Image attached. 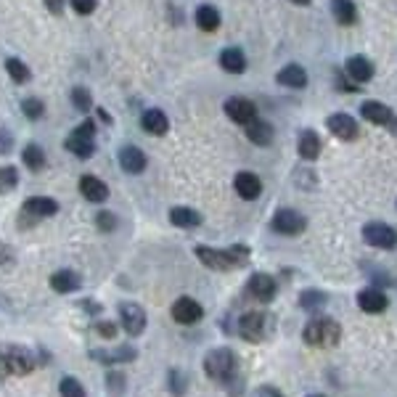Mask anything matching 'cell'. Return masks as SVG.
Here are the masks:
<instances>
[{
    "label": "cell",
    "mask_w": 397,
    "mask_h": 397,
    "mask_svg": "<svg viewBox=\"0 0 397 397\" xmlns=\"http://www.w3.org/2000/svg\"><path fill=\"white\" fill-rule=\"evenodd\" d=\"M196 257L212 267V270H233L249 260L247 247H231V249H212V247H196Z\"/></svg>",
    "instance_id": "cell-1"
},
{
    "label": "cell",
    "mask_w": 397,
    "mask_h": 397,
    "mask_svg": "<svg viewBox=\"0 0 397 397\" xmlns=\"http://www.w3.org/2000/svg\"><path fill=\"white\" fill-rule=\"evenodd\" d=\"M302 337L308 344L312 347H334L342 337V328L334 318H324V315H315L308 326H305V331H302Z\"/></svg>",
    "instance_id": "cell-2"
},
{
    "label": "cell",
    "mask_w": 397,
    "mask_h": 397,
    "mask_svg": "<svg viewBox=\"0 0 397 397\" xmlns=\"http://www.w3.org/2000/svg\"><path fill=\"white\" fill-rule=\"evenodd\" d=\"M204 371H206V376H209L212 382H220V384L233 382V376H236V355H233V350H228V347H218V350L206 353Z\"/></svg>",
    "instance_id": "cell-3"
},
{
    "label": "cell",
    "mask_w": 397,
    "mask_h": 397,
    "mask_svg": "<svg viewBox=\"0 0 397 397\" xmlns=\"http://www.w3.org/2000/svg\"><path fill=\"white\" fill-rule=\"evenodd\" d=\"M67 148L72 151L74 157H80V159H88V157L96 154V125H93V119H85L80 127H74L69 132Z\"/></svg>",
    "instance_id": "cell-4"
},
{
    "label": "cell",
    "mask_w": 397,
    "mask_h": 397,
    "mask_svg": "<svg viewBox=\"0 0 397 397\" xmlns=\"http://www.w3.org/2000/svg\"><path fill=\"white\" fill-rule=\"evenodd\" d=\"M363 238L368 247H376V249H395L397 247V231L387 222H368L363 228Z\"/></svg>",
    "instance_id": "cell-5"
},
{
    "label": "cell",
    "mask_w": 397,
    "mask_h": 397,
    "mask_svg": "<svg viewBox=\"0 0 397 397\" xmlns=\"http://www.w3.org/2000/svg\"><path fill=\"white\" fill-rule=\"evenodd\" d=\"M0 366L6 368L8 373L24 376V373H30L32 368H35V360H32V355L27 353V350H21V347H6V350H0Z\"/></svg>",
    "instance_id": "cell-6"
},
{
    "label": "cell",
    "mask_w": 397,
    "mask_h": 397,
    "mask_svg": "<svg viewBox=\"0 0 397 397\" xmlns=\"http://www.w3.org/2000/svg\"><path fill=\"white\" fill-rule=\"evenodd\" d=\"M305 228H308V220L297 209H279L273 218V231L281 236H299Z\"/></svg>",
    "instance_id": "cell-7"
},
{
    "label": "cell",
    "mask_w": 397,
    "mask_h": 397,
    "mask_svg": "<svg viewBox=\"0 0 397 397\" xmlns=\"http://www.w3.org/2000/svg\"><path fill=\"white\" fill-rule=\"evenodd\" d=\"M119 321H122V328L130 334V337H141L143 328H146V312L141 305L135 302H122L119 305Z\"/></svg>",
    "instance_id": "cell-8"
},
{
    "label": "cell",
    "mask_w": 397,
    "mask_h": 397,
    "mask_svg": "<svg viewBox=\"0 0 397 397\" xmlns=\"http://www.w3.org/2000/svg\"><path fill=\"white\" fill-rule=\"evenodd\" d=\"M225 114L233 119L236 125H249L252 119H257V106L249 101V98H241V96H233L225 101Z\"/></svg>",
    "instance_id": "cell-9"
},
{
    "label": "cell",
    "mask_w": 397,
    "mask_h": 397,
    "mask_svg": "<svg viewBox=\"0 0 397 397\" xmlns=\"http://www.w3.org/2000/svg\"><path fill=\"white\" fill-rule=\"evenodd\" d=\"M202 315H204V308L196 299H191V297H180V299H175V305H173V318L183 326L199 324Z\"/></svg>",
    "instance_id": "cell-10"
},
{
    "label": "cell",
    "mask_w": 397,
    "mask_h": 397,
    "mask_svg": "<svg viewBox=\"0 0 397 397\" xmlns=\"http://www.w3.org/2000/svg\"><path fill=\"white\" fill-rule=\"evenodd\" d=\"M247 292H249L252 299H260V302H270L276 292H279V283L273 276H267V273H254L247 283Z\"/></svg>",
    "instance_id": "cell-11"
},
{
    "label": "cell",
    "mask_w": 397,
    "mask_h": 397,
    "mask_svg": "<svg viewBox=\"0 0 397 397\" xmlns=\"http://www.w3.org/2000/svg\"><path fill=\"white\" fill-rule=\"evenodd\" d=\"M326 125H328V130L337 135L339 141H355L358 138V122H355L350 114H344V112H337V114H331V117L326 119Z\"/></svg>",
    "instance_id": "cell-12"
},
{
    "label": "cell",
    "mask_w": 397,
    "mask_h": 397,
    "mask_svg": "<svg viewBox=\"0 0 397 397\" xmlns=\"http://www.w3.org/2000/svg\"><path fill=\"white\" fill-rule=\"evenodd\" d=\"M238 334L247 342H260L265 334V315L263 312H247L238 318Z\"/></svg>",
    "instance_id": "cell-13"
},
{
    "label": "cell",
    "mask_w": 397,
    "mask_h": 397,
    "mask_svg": "<svg viewBox=\"0 0 397 397\" xmlns=\"http://www.w3.org/2000/svg\"><path fill=\"white\" fill-rule=\"evenodd\" d=\"M146 154L141 151L138 146H122L119 148V164H122V170L125 173H130V175H141L143 170H146Z\"/></svg>",
    "instance_id": "cell-14"
},
{
    "label": "cell",
    "mask_w": 397,
    "mask_h": 397,
    "mask_svg": "<svg viewBox=\"0 0 397 397\" xmlns=\"http://www.w3.org/2000/svg\"><path fill=\"white\" fill-rule=\"evenodd\" d=\"M80 193H82L88 202H93V204H101V202L109 199V186L103 183L101 177L82 175L80 177Z\"/></svg>",
    "instance_id": "cell-15"
},
{
    "label": "cell",
    "mask_w": 397,
    "mask_h": 397,
    "mask_svg": "<svg viewBox=\"0 0 397 397\" xmlns=\"http://www.w3.org/2000/svg\"><path fill=\"white\" fill-rule=\"evenodd\" d=\"M233 188L241 199L252 202V199H257V196L263 193V180L254 175V173H238V175L233 177Z\"/></svg>",
    "instance_id": "cell-16"
},
{
    "label": "cell",
    "mask_w": 397,
    "mask_h": 397,
    "mask_svg": "<svg viewBox=\"0 0 397 397\" xmlns=\"http://www.w3.org/2000/svg\"><path fill=\"white\" fill-rule=\"evenodd\" d=\"M389 305V297L384 294L382 289H363L360 294H358V308L363 310V312H384Z\"/></svg>",
    "instance_id": "cell-17"
},
{
    "label": "cell",
    "mask_w": 397,
    "mask_h": 397,
    "mask_svg": "<svg viewBox=\"0 0 397 397\" xmlns=\"http://www.w3.org/2000/svg\"><path fill=\"white\" fill-rule=\"evenodd\" d=\"M344 72H347V77L353 82L363 85V82H368L373 77V64L366 56H353V59H347V64H344Z\"/></svg>",
    "instance_id": "cell-18"
},
{
    "label": "cell",
    "mask_w": 397,
    "mask_h": 397,
    "mask_svg": "<svg viewBox=\"0 0 397 397\" xmlns=\"http://www.w3.org/2000/svg\"><path fill=\"white\" fill-rule=\"evenodd\" d=\"M24 212L32 215V218H51L59 212V202L51 199V196H32L24 202Z\"/></svg>",
    "instance_id": "cell-19"
},
{
    "label": "cell",
    "mask_w": 397,
    "mask_h": 397,
    "mask_svg": "<svg viewBox=\"0 0 397 397\" xmlns=\"http://www.w3.org/2000/svg\"><path fill=\"white\" fill-rule=\"evenodd\" d=\"M273 125L270 122H265V119H252L249 125H247V138H249L254 146H270L273 143Z\"/></svg>",
    "instance_id": "cell-20"
},
{
    "label": "cell",
    "mask_w": 397,
    "mask_h": 397,
    "mask_svg": "<svg viewBox=\"0 0 397 397\" xmlns=\"http://www.w3.org/2000/svg\"><path fill=\"white\" fill-rule=\"evenodd\" d=\"M321 138H318V132L312 130H305L299 132V143H297V151H299V157L305 159V162H312V159H318L321 157Z\"/></svg>",
    "instance_id": "cell-21"
},
{
    "label": "cell",
    "mask_w": 397,
    "mask_h": 397,
    "mask_svg": "<svg viewBox=\"0 0 397 397\" xmlns=\"http://www.w3.org/2000/svg\"><path fill=\"white\" fill-rule=\"evenodd\" d=\"M141 125H143V130H146L148 135H164V132L170 130V119H167V114H164L162 109H148V112H143Z\"/></svg>",
    "instance_id": "cell-22"
},
{
    "label": "cell",
    "mask_w": 397,
    "mask_h": 397,
    "mask_svg": "<svg viewBox=\"0 0 397 397\" xmlns=\"http://www.w3.org/2000/svg\"><path fill=\"white\" fill-rule=\"evenodd\" d=\"M360 114H363V119H368L371 125H389V122L395 119L392 117V109L379 101H366L360 106Z\"/></svg>",
    "instance_id": "cell-23"
},
{
    "label": "cell",
    "mask_w": 397,
    "mask_h": 397,
    "mask_svg": "<svg viewBox=\"0 0 397 397\" xmlns=\"http://www.w3.org/2000/svg\"><path fill=\"white\" fill-rule=\"evenodd\" d=\"M51 289L59 292V294H72L80 289V276L72 273V270H56L51 276Z\"/></svg>",
    "instance_id": "cell-24"
},
{
    "label": "cell",
    "mask_w": 397,
    "mask_h": 397,
    "mask_svg": "<svg viewBox=\"0 0 397 397\" xmlns=\"http://www.w3.org/2000/svg\"><path fill=\"white\" fill-rule=\"evenodd\" d=\"M220 67L228 74H241L247 72V56L238 48H225L220 53Z\"/></svg>",
    "instance_id": "cell-25"
},
{
    "label": "cell",
    "mask_w": 397,
    "mask_h": 397,
    "mask_svg": "<svg viewBox=\"0 0 397 397\" xmlns=\"http://www.w3.org/2000/svg\"><path fill=\"white\" fill-rule=\"evenodd\" d=\"M170 222L177 225V228H196V225H202V215L191 206H173L170 209Z\"/></svg>",
    "instance_id": "cell-26"
},
{
    "label": "cell",
    "mask_w": 397,
    "mask_h": 397,
    "mask_svg": "<svg viewBox=\"0 0 397 397\" xmlns=\"http://www.w3.org/2000/svg\"><path fill=\"white\" fill-rule=\"evenodd\" d=\"M279 82L286 88H305L308 85V72L299 64H289L279 72Z\"/></svg>",
    "instance_id": "cell-27"
},
{
    "label": "cell",
    "mask_w": 397,
    "mask_h": 397,
    "mask_svg": "<svg viewBox=\"0 0 397 397\" xmlns=\"http://www.w3.org/2000/svg\"><path fill=\"white\" fill-rule=\"evenodd\" d=\"M196 27L202 32H215L220 27V11L215 6H199L196 8Z\"/></svg>",
    "instance_id": "cell-28"
},
{
    "label": "cell",
    "mask_w": 397,
    "mask_h": 397,
    "mask_svg": "<svg viewBox=\"0 0 397 397\" xmlns=\"http://www.w3.org/2000/svg\"><path fill=\"white\" fill-rule=\"evenodd\" d=\"M331 14L344 27H350V24L358 21V8H355L353 0H331Z\"/></svg>",
    "instance_id": "cell-29"
},
{
    "label": "cell",
    "mask_w": 397,
    "mask_h": 397,
    "mask_svg": "<svg viewBox=\"0 0 397 397\" xmlns=\"http://www.w3.org/2000/svg\"><path fill=\"white\" fill-rule=\"evenodd\" d=\"M135 347H117L114 353H103V350H96L93 353V358H98L101 363H130V360H135Z\"/></svg>",
    "instance_id": "cell-30"
},
{
    "label": "cell",
    "mask_w": 397,
    "mask_h": 397,
    "mask_svg": "<svg viewBox=\"0 0 397 397\" xmlns=\"http://www.w3.org/2000/svg\"><path fill=\"white\" fill-rule=\"evenodd\" d=\"M21 159H24V164L30 167L32 173H40L45 167V151L37 143H30V146H24V151H21Z\"/></svg>",
    "instance_id": "cell-31"
},
{
    "label": "cell",
    "mask_w": 397,
    "mask_h": 397,
    "mask_svg": "<svg viewBox=\"0 0 397 397\" xmlns=\"http://www.w3.org/2000/svg\"><path fill=\"white\" fill-rule=\"evenodd\" d=\"M6 69H8V74H11L14 82H30V67H27L24 61L8 59L6 61Z\"/></svg>",
    "instance_id": "cell-32"
},
{
    "label": "cell",
    "mask_w": 397,
    "mask_h": 397,
    "mask_svg": "<svg viewBox=\"0 0 397 397\" xmlns=\"http://www.w3.org/2000/svg\"><path fill=\"white\" fill-rule=\"evenodd\" d=\"M61 397H85V387L77 382L74 376H64L59 384Z\"/></svg>",
    "instance_id": "cell-33"
},
{
    "label": "cell",
    "mask_w": 397,
    "mask_h": 397,
    "mask_svg": "<svg viewBox=\"0 0 397 397\" xmlns=\"http://www.w3.org/2000/svg\"><path fill=\"white\" fill-rule=\"evenodd\" d=\"M326 299L328 297L324 294V292H315V289H310V292H302V297H299V305L305 310H318L326 305Z\"/></svg>",
    "instance_id": "cell-34"
},
{
    "label": "cell",
    "mask_w": 397,
    "mask_h": 397,
    "mask_svg": "<svg viewBox=\"0 0 397 397\" xmlns=\"http://www.w3.org/2000/svg\"><path fill=\"white\" fill-rule=\"evenodd\" d=\"M19 183L16 167H0V193H11Z\"/></svg>",
    "instance_id": "cell-35"
},
{
    "label": "cell",
    "mask_w": 397,
    "mask_h": 397,
    "mask_svg": "<svg viewBox=\"0 0 397 397\" xmlns=\"http://www.w3.org/2000/svg\"><path fill=\"white\" fill-rule=\"evenodd\" d=\"M21 112H24L30 119H40L43 117V112H45V106H43L40 98H27V101L21 103Z\"/></svg>",
    "instance_id": "cell-36"
},
{
    "label": "cell",
    "mask_w": 397,
    "mask_h": 397,
    "mask_svg": "<svg viewBox=\"0 0 397 397\" xmlns=\"http://www.w3.org/2000/svg\"><path fill=\"white\" fill-rule=\"evenodd\" d=\"M72 103L80 109V112H88L90 106H93V98H90V93L85 88H74L72 90Z\"/></svg>",
    "instance_id": "cell-37"
},
{
    "label": "cell",
    "mask_w": 397,
    "mask_h": 397,
    "mask_svg": "<svg viewBox=\"0 0 397 397\" xmlns=\"http://www.w3.org/2000/svg\"><path fill=\"white\" fill-rule=\"evenodd\" d=\"M96 225L101 228L103 233H109V231H114V228H117V218H114L112 212H106V209H103V212L96 215Z\"/></svg>",
    "instance_id": "cell-38"
},
{
    "label": "cell",
    "mask_w": 397,
    "mask_h": 397,
    "mask_svg": "<svg viewBox=\"0 0 397 397\" xmlns=\"http://www.w3.org/2000/svg\"><path fill=\"white\" fill-rule=\"evenodd\" d=\"M69 3H72V8L80 16H90L93 11H96V6H98L96 0H69Z\"/></svg>",
    "instance_id": "cell-39"
},
{
    "label": "cell",
    "mask_w": 397,
    "mask_h": 397,
    "mask_svg": "<svg viewBox=\"0 0 397 397\" xmlns=\"http://www.w3.org/2000/svg\"><path fill=\"white\" fill-rule=\"evenodd\" d=\"M170 389L175 395H183L186 392V382H183V373L180 371H170Z\"/></svg>",
    "instance_id": "cell-40"
},
{
    "label": "cell",
    "mask_w": 397,
    "mask_h": 397,
    "mask_svg": "<svg viewBox=\"0 0 397 397\" xmlns=\"http://www.w3.org/2000/svg\"><path fill=\"white\" fill-rule=\"evenodd\" d=\"M96 331H98L103 339H114V337H117V326H114V324H98V326H96Z\"/></svg>",
    "instance_id": "cell-41"
},
{
    "label": "cell",
    "mask_w": 397,
    "mask_h": 397,
    "mask_svg": "<svg viewBox=\"0 0 397 397\" xmlns=\"http://www.w3.org/2000/svg\"><path fill=\"white\" fill-rule=\"evenodd\" d=\"M43 3H45V8H48L53 16L64 14V0H43Z\"/></svg>",
    "instance_id": "cell-42"
},
{
    "label": "cell",
    "mask_w": 397,
    "mask_h": 397,
    "mask_svg": "<svg viewBox=\"0 0 397 397\" xmlns=\"http://www.w3.org/2000/svg\"><path fill=\"white\" fill-rule=\"evenodd\" d=\"M252 397H283V395H281L276 387H260Z\"/></svg>",
    "instance_id": "cell-43"
},
{
    "label": "cell",
    "mask_w": 397,
    "mask_h": 397,
    "mask_svg": "<svg viewBox=\"0 0 397 397\" xmlns=\"http://www.w3.org/2000/svg\"><path fill=\"white\" fill-rule=\"evenodd\" d=\"M106 382H109V387H112V389H117V392L122 389V376H119V373H112Z\"/></svg>",
    "instance_id": "cell-44"
},
{
    "label": "cell",
    "mask_w": 397,
    "mask_h": 397,
    "mask_svg": "<svg viewBox=\"0 0 397 397\" xmlns=\"http://www.w3.org/2000/svg\"><path fill=\"white\" fill-rule=\"evenodd\" d=\"M389 127H392V132L397 135V119H392V122H389Z\"/></svg>",
    "instance_id": "cell-45"
},
{
    "label": "cell",
    "mask_w": 397,
    "mask_h": 397,
    "mask_svg": "<svg viewBox=\"0 0 397 397\" xmlns=\"http://www.w3.org/2000/svg\"><path fill=\"white\" fill-rule=\"evenodd\" d=\"M292 3H297V6H308L310 0H292Z\"/></svg>",
    "instance_id": "cell-46"
},
{
    "label": "cell",
    "mask_w": 397,
    "mask_h": 397,
    "mask_svg": "<svg viewBox=\"0 0 397 397\" xmlns=\"http://www.w3.org/2000/svg\"><path fill=\"white\" fill-rule=\"evenodd\" d=\"M310 397H324V395H310Z\"/></svg>",
    "instance_id": "cell-47"
}]
</instances>
